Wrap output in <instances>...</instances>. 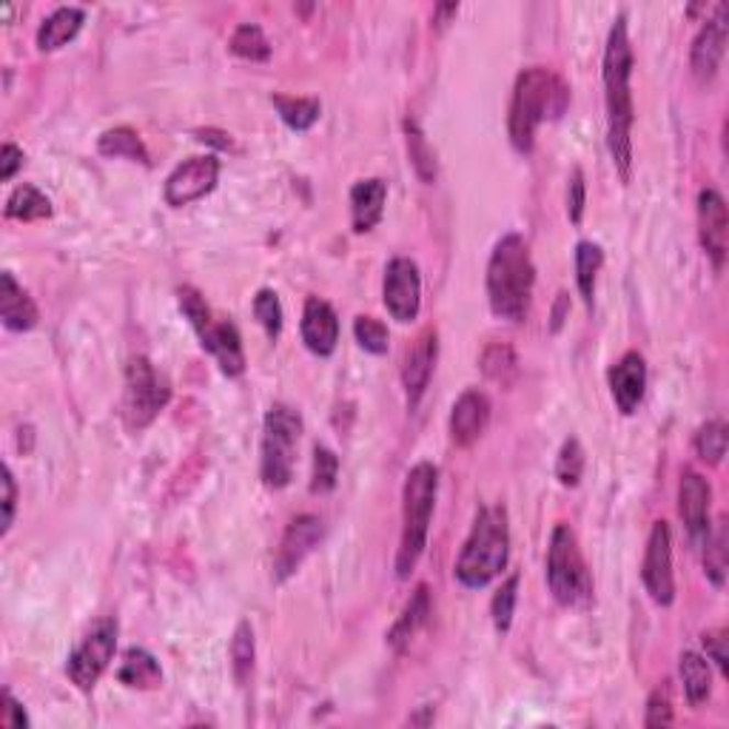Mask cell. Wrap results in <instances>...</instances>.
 Instances as JSON below:
<instances>
[{"mask_svg": "<svg viewBox=\"0 0 729 729\" xmlns=\"http://www.w3.org/2000/svg\"><path fill=\"white\" fill-rule=\"evenodd\" d=\"M632 43L627 32V14L621 12L613 21L607 46H604V105H607V148L616 162L621 180L632 175V123H636V105H632Z\"/></svg>", "mask_w": 729, "mask_h": 729, "instance_id": "6da1fadb", "label": "cell"}, {"mask_svg": "<svg viewBox=\"0 0 729 729\" xmlns=\"http://www.w3.org/2000/svg\"><path fill=\"white\" fill-rule=\"evenodd\" d=\"M570 103V89L559 75H553L545 66H530L516 78L511 100V114H507V134H511L513 148L519 155L534 152L536 128L547 117H561V112Z\"/></svg>", "mask_w": 729, "mask_h": 729, "instance_id": "7a4b0ae2", "label": "cell"}, {"mask_svg": "<svg viewBox=\"0 0 729 729\" xmlns=\"http://www.w3.org/2000/svg\"><path fill=\"white\" fill-rule=\"evenodd\" d=\"M536 266L525 237L507 234L496 243L487 262V300L491 311L507 323H525L534 300Z\"/></svg>", "mask_w": 729, "mask_h": 729, "instance_id": "3957f363", "label": "cell"}, {"mask_svg": "<svg viewBox=\"0 0 729 729\" xmlns=\"http://www.w3.org/2000/svg\"><path fill=\"white\" fill-rule=\"evenodd\" d=\"M511 556V525L502 505L482 507L456 559V582L468 590H482L502 575Z\"/></svg>", "mask_w": 729, "mask_h": 729, "instance_id": "277c9868", "label": "cell"}, {"mask_svg": "<svg viewBox=\"0 0 729 729\" xmlns=\"http://www.w3.org/2000/svg\"><path fill=\"white\" fill-rule=\"evenodd\" d=\"M439 493V468L434 462H416L407 470L402 487V539L396 553V575L407 579L428 547V527Z\"/></svg>", "mask_w": 729, "mask_h": 729, "instance_id": "5b68a950", "label": "cell"}, {"mask_svg": "<svg viewBox=\"0 0 729 729\" xmlns=\"http://www.w3.org/2000/svg\"><path fill=\"white\" fill-rule=\"evenodd\" d=\"M302 436V416L296 407L277 402L262 419V450L260 473L266 487L282 491L294 479L296 442Z\"/></svg>", "mask_w": 729, "mask_h": 729, "instance_id": "8992f818", "label": "cell"}, {"mask_svg": "<svg viewBox=\"0 0 729 729\" xmlns=\"http://www.w3.org/2000/svg\"><path fill=\"white\" fill-rule=\"evenodd\" d=\"M547 587L561 607H582L593 598V579L570 525H556L547 547Z\"/></svg>", "mask_w": 729, "mask_h": 729, "instance_id": "52a82bcc", "label": "cell"}, {"mask_svg": "<svg viewBox=\"0 0 729 729\" xmlns=\"http://www.w3.org/2000/svg\"><path fill=\"white\" fill-rule=\"evenodd\" d=\"M177 302H180L182 316L189 319L194 334L200 337V345L211 357L217 359L220 371L225 377H239L246 371V351H243V339L234 323H214L211 309L205 305L203 294L191 285H182L177 291Z\"/></svg>", "mask_w": 729, "mask_h": 729, "instance_id": "ba28073f", "label": "cell"}, {"mask_svg": "<svg viewBox=\"0 0 729 729\" xmlns=\"http://www.w3.org/2000/svg\"><path fill=\"white\" fill-rule=\"evenodd\" d=\"M169 379L157 371L148 357H132L126 365V391H123V416L132 430L148 428L169 405Z\"/></svg>", "mask_w": 729, "mask_h": 729, "instance_id": "9c48e42d", "label": "cell"}, {"mask_svg": "<svg viewBox=\"0 0 729 729\" xmlns=\"http://www.w3.org/2000/svg\"><path fill=\"white\" fill-rule=\"evenodd\" d=\"M114 650H117V621L100 618L66 659V675L71 684L83 693L94 689V684L103 678V673L112 664Z\"/></svg>", "mask_w": 729, "mask_h": 729, "instance_id": "30bf717a", "label": "cell"}, {"mask_svg": "<svg viewBox=\"0 0 729 729\" xmlns=\"http://www.w3.org/2000/svg\"><path fill=\"white\" fill-rule=\"evenodd\" d=\"M641 579L650 598L659 607H670L675 602V575H673V534L664 519L655 521L650 530L641 564Z\"/></svg>", "mask_w": 729, "mask_h": 729, "instance_id": "8fae6325", "label": "cell"}, {"mask_svg": "<svg viewBox=\"0 0 729 729\" xmlns=\"http://www.w3.org/2000/svg\"><path fill=\"white\" fill-rule=\"evenodd\" d=\"M382 300L396 323H414L422 309L419 266L411 257H393L382 280Z\"/></svg>", "mask_w": 729, "mask_h": 729, "instance_id": "7c38bea8", "label": "cell"}, {"mask_svg": "<svg viewBox=\"0 0 729 729\" xmlns=\"http://www.w3.org/2000/svg\"><path fill=\"white\" fill-rule=\"evenodd\" d=\"M323 519L314 513H302L291 519V525L282 534L280 547H277V556H273V582H288L300 570L302 561L314 553V547L323 541Z\"/></svg>", "mask_w": 729, "mask_h": 729, "instance_id": "4fadbf2b", "label": "cell"}, {"mask_svg": "<svg viewBox=\"0 0 729 729\" xmlns=\"http://www.w3.org/2000/svg\"><path fill=\"white\" fill-rule=\"evenodd\" d=\"M220 180V160L214 155H200L189 157L186 162H180L175 171L166 180V189L162 197L171 209H182V205H191L197 200H203L205 194L214 191Z\"/></svg>", "mask_w": 729, "mask_h": 729, "instance_id": "5bb4252c", "label": "cell"}, {"mask_svg": "<svg viewBox=\"0 0 729 729\" xmlns=\"http://www.w3.org/2000/svg\"><path fill=\"white\" fill-rule=\"evenodd\" d=\"M727 35H729V21H727V3H718L716 14L704 21L702 32L693 41V52H689V66H693V75L702 83L718 75V66L724 60V52H727Z\"/></svg>", "mask_w": 729, "mask_h": 729, "instance_id": "9a60e30c", "label": "cell"}, {"mask_svg": "<svg viewBox=\"0 0 729 729\" xmlns=\"http://www.w3.org/2000/svg\"><path fill=\"white\" fill-rule=\"evenodd\" d=\"M698 237H702L704 251L713 260L716 271H721L729 243V217L721 191L704 189L698 194Z\"/></svg>", "mask_w": 729, "mask_h": 729, "instance_id": "2e32d148", "label": "cell"}, {"mask_svg": "<svg viewBox=\"0 0 729 729\" xmlns=\"http://www.w3.org/2000/svg\"><path fill=\"white\" fill-rule=\"evenodd\" d=\"M709 502L713 491L707 479L695 470H684L678 482V513L695 545H704L709 534Z\"/></svg>", "mask_w": 729, "mask_h": 729, "instance_id": "e0dca14e", "label": "cell"}, {"mask_svg": "<svg viewBox=\"0 0 729 729\" xmlns=\"http://www.w3.org/2000/svg\"><path fill=\"white\" fill-rule=\"evenodd\" d=\"M302 343L314 357H330L337 351L339 343V316L337 311L330 309L328 302L319 296H309L305 309H302V323H300Z\"/></svg>", "mask_w": 729, "mask_h": 729, "instance_id": "ac0fdd59", "label": "cell"}, {"mask_svg": "<svg viewBox=\"0 0 729 729\" xmlns=\"http://www.w3.org/2000/svg\"><path fill=\"white\" fill-rule=\"evenodd\" d=\"M436 354H439V337H436V330H422L414 348L407 351L405 365H402V385H405L407 407H411V411H416L419 400L425 396V391H428V382L436 368Z\"/></svg>", "mask_w": 729, "mask_h": 729, "instance_id": "d6986e66", "label": "cell"}, {"mask_svg": "<svg viewBox=\"0 0 729 729\" xmlns=\"http://www.w3.org/2000/svg\"><path fill=\"white\" fill-rule=\"evenodd\" d=\"M487 422H491V400L482 391H476V388H470L453 402V411H450V439L459 448H470L487 430Z\"/></svg>", "mask_w": 729, "mask_h": 729, "instance_id": "ffe728a7", "label": "cell"}, {"mask_svg": "<svg viewBox=\"0 0 729 729\" xmlns=\"http://www.w3.org/2000/svg\"><path fill=\"white\" fill-rule=\"evenodd\" d=\"M647 391V362L638 351H627L610 368V393L616 407L625 416H632L644 400Z\"/></svg>", "mask_w": 729, "mask_h": 729, "instance_id": "44dd1931", "label": "cell"}, {"mask_svg": "<svg viewBox=\"0 0 729 729\" xmlns=\"http://www.w3.org/2000/svg\"><path fill=\"white\" fill-rule=\"evenodd\" d=\"M0 319H3L7 330H14V334L32 330L41 319L35 300L18 285V280L9 271H3V277H0Z\"/></svg>", "mask_w": 729, "mask_h": 729, "instance_id": "7402d4cb", "label": "cell"}, {"mask_svg": "<svg viewBox=\"0 0 729 729\" xmlns=\"http://www.w3.org/2000/svg\"><path fill=\"white\" fill-rule=\"evenodd\" d=\"M388 200V182L371 177V180L354 182L351 189V223L357 234H368L377 228L382 214H385Z\"/></svg>", "mask_w": 729, "mask_h": 729, "instance_id": "603a6c76", "label": "cell"}, {"mask_svg": "<svg viewBox=\"0 0 729 729\" xmlns=\"http://www.w3.org/2000/svg\"><path fill=\"white\" fill-rule=\"evenodd\" d=\"M428 616H430V587L428 584H419V587L411 593L405 607H402L400 618L393 621L391 632H388V644H391L396 652L405 650V647L414 641L416 632L428 625Z\"/></svg>", "mask_w": 729, "mask_h": 729, "instance_id": "cb8c5ba5", "label": "cell"}, {"mask_svg": "<svg viewBox=\"0 0 729 729\" xmlns=\"http://www.w3.org/2000/svg\"><path fill=\"white\" fill-rule=\"evenodd\" d=\"M86 12L80 7H60L41 23L37 29V49L41 52H55L60 46H66L69 41L78 37V32L83 29Z\"/></svg>", "mask_w": 729, "mask_h": 729, "instance_id": "d4e9b609", "label": "cell"}, {"mask_svg": "<svg viewBox=\"0 0 729 729\" xmlns=\"http://www.w3.org/2000/svg\"><path fill=\"white\" fill-rule=\"evenodd\" d=\"M117 681L132 689H157L162 684V670L157 659L143 647H132L123 652L117 666Z\"/></svg>", "mask_w": 729, "mask_h": 729, "instance_id": "484cf974", "label": "cell"}, {"mask_svg": "<svg viewBox=\"0 0 729 729\" xmlns=\"http://www.w3.org/2000/svg\"><path fill=\"white\" fill-rule=\"evenodd\" d=\"M98 152L103 157H117V160H132V162H141V166H152V157H148L146 143L141 141V134L128 126L109 128V132L100 134Z\"/></svg>", "mask_w": 729, "mask_h": 729, "instance_id": "4316f807", "label": "cell"}, {"mask_svg": "<svg viewBox=\"0 0 729 729\" xmlns=\"http://www.w3.org/2000/svg\"><path fill=\"white\" fill-rule=\"evenodd\" d=\"M7 220H18V223H37V220H49L52 217V200L43 194L37 186H18V189L9 194L7 209H3Z\"/></svg>", "mask_w": 729, "mask_h": 729, "instance_id": "83f0119b", "label": "cell"}, {"mask_svg": "<svg viewBox=\"0 0 729 729\" xmlns=\"http://www.w3.org/2000/svg\"><path fill=\"white\" fill-rule=\"evenodd\" d=\"M678 673H681V684H684V693H687V702L693 704V707H702V704L709 698V693H713L709 661L693 650L681 652Z\"/></svg>", "mask_w": 729, "mask_h": 729, "instance_id": "f1b7e54d", "label": "cell"}, {"mask_svg": "<svg viewBox=\"0 0 729 729\" xmlns=\"http://www.w3.org/2000/svg\"><path fill=\"white\" fill-rule=\"evenodd\" d=\"M604 266V251L593 239H582L575 246V285L582 294L584 305L593 309V296H596V277Z\"/></svg>", "mask_w": 729, "mask_h": 729, "instance_id": "f546056e", "label": "cell"}, {"mask_svg": "<svg viewBox=\"0 0 729 729\" xmlns=\"http://www.w3.org/2000/svg\"><path fill=\"white\" fill-rule=\"evenodd\" d=\"M273 109L280 112L282 123L294 132H309L323 114V103L316 98H288V94H273Z\"/></svg>", "mask_w": 729, "mask_h": 729, "instance_id": "4dcf8cb0", "label": "cell"}, {"mask_svg": "<svg viewBox=\"0 0 729 729\" xmlns=\"http://www.w3.org/2000/svg\"><path fill=\"white\" fill-rule=\"evenodd\" d=\"M228 49L243 60H251V64H266L271 57V43H268L266 32L257 23H239L234 29L232 41H228Z\"/></svg>", "mask_w": 729, "mask_h": 729, "instance_id": "1f68e13d", "label": "cell"}, {"mask_svg": "<svg viewBox=\"0 0 729 729\" xmlns=\"http://www.w3.org/2000/svg\"><path fill=\"white\" fill-rule=\"evenodd\" d=\"M482 373L498 385H511L519 373V357L507 343H493L482 354Z\"/></svg>", "mask_w": 729, "mask_h": 729, "instance_id": "d6a6232c", "label": "cell"}, {"mask_svg": "<svg viewBox=\"0 0 729 729\" xmlns=\"http://www.w3.org/2000/svg\"><path fill=\"white\" fill-rule=\"evenodd\" d=\"M405 141H407V155H411V162H414L416 175L422 177L425 182L436 180V152L430 148L428 137L416 126L414 120H407L405 123Z\"/></svg>", "mask_w": 729, "mask_h": 729, "instance_id": "836d02e7", "label": "cell"}, {"mask_svg": "<svg viewBox=\"0 0 729 729\" xmlns=\"http://www.w3.org/2000/svg\"><path fill=\"white\" fill-rule=\"evenodd\" d=\"M707 553H704V568H707L709 582L716 587H724V579H727V521H718L716 530H709L707 539Z\"/></svg>", "mask_w": 729, "mask_h": 729, "instance_id": "e575fe53", "label": "cell"}, {"mask_svg": "<svg viewBox=\"0 0 729 729\" xmlns=\"http://www.w3.org/2000/svg\"><path fill=\"white\" fill-rule=\"evenodd\" d=\"M584 462H587V459H584L582 442H579L575 436H570V439H564V445H561L559 456H556V479H559L564 487H575L584 476Z\"/></svg>", "mask_w": 729, "mask_h": 729, "instance_id": "d590c367", "label": "cell"}, {"mask_svg": "<svg viewBox=\"0 0 729 729\" xmlns=\"http://www.w3.org/2000/svg\"><path fill=\"white\" fill-rule=\"evenodd\" d=\"M254 655H257V644H254L251 625H248V621H239L232 638V666H234V678H237L239 684H246L248 675H251Z\"/></svg>", "mask_w": 729, "mask_h": 729, "instance_id": "8d00e7d4", "label": "cell"}, {"mask_svg": "<svg viewBox=\"0 0 729 729\" xmlns=\"http://www.w3.org/2000/svg\"><path fill=\"white\" fill-rule=\"evenodd\" d=\"M695 453L707 464H721L727 456V425L721 419H709L695 434Z\"/></svg>", "mask_w": 729, "mask_h": 729, "instance_id": "74e56055", "label": "cell"}, {"mask_svg": "<svg viewBox=\"0 0 729 729\" xmlns=\"http://www.w3.org/2000/svg\"><path fill=\"white\" fill-rule=\"evenodd\" d=\"M254 316H257V323L262 325L268 337L280 339L285 314H282V302L280 296H277V291H271V288L257 291V296H254Z\"/></svg>", "mask_w": 729, "mask_h": 729, "instance_id": "f35d334b", "label": "cell"}, {"mask_svg": "<svg viewBox=\"0 0 729 729\" xmlns=\"http://www.w3.org/2000/svg\"><path fill=\"white\" fill-rule=\"evenodd\" d=\"M516 602H519V573H513L502 587L496 590V596L491 602V616L493 625L498 632H507L513 625V613H516Z\"/></svg>", "mask_w": 729, "mask_h": 729, "instance_id": "ab89813d", "label": "cell"}, {"mask_svg": "<svg viewBox=\"0 0 729 729\" xmlns=\"http://www.w3.org/2000/svg\"><path fill=\"white\" fill-rule=\"evenodd\" d=\"M339 479V456L325 445L314 448V473H311V493H330Z\"/></svg>", "mask_w": 729, "mask_h": 729, "instance_id": "60d3db41", "label": "cell"}, {"mask_svg": "<svg viewBox=\"0 0 729 729\" xmlns=\"http://www.w3.org/2000/svg\"><path fill=\"white\" fill-rule=\"evenodd\" d=\"M354 337L362 345L365 351L373 354V357H382L388 354V345H391V334H388L385 323H379L373 316H357L354 319Z\"/></svg>", "mask_w": 729, "mask_h": 729, "instance_id": "b9f144b4", "label": "cell"}, {"mask_svg": "<svg viewBox=\"0 0 729 729\" xmlns=\"http://www.w3.org/2000/svg\"><path fill=\"white\" fill-rule=\"evenodd\" d=\"M673 724V698H670V687H655L647 698V716H644V727L659 729V727H670Z\"/></svg>", "mask_w": 729, "mask_h": 729, "instance_id": "7bdbcfd3", "label": "cell"}, {"mask_svg": "<svg viewBox=\"0 0 729 729\" xmlns=\"http://www.w3.org/2000/svg\"><path fill=\"white\" fill-rule=\"evenodd\" d=\"M584 205H587V186H584V171L573 169L568 180V217L570 223L579 225L584 217Z\"/></svg>", "mask_w": 729, "mask_h": 729, "instance_id": "ee69618b", "label": "cell"}, {"mask_svg": "<svg viewBox=\"0 0 729 729\" xmlns=\"http://www.w3.org/2000/svg\"><path fill=\"white\" fill-rule=\"evenodd\" d=\"M0 724L9 729H26L29 716L23 704L12 695V689H3V707H0Z\"/></svg>", "mask_w": 729, "mask_h": 729, "instance_id": "f6af8a7d", "label": "cell"}, {"mask_svg": "<svg viewBox=\"0 0 729 729\" xmlns=\"http://www.w3.org/2000/svg\"><path fill=\"white\" fill-rule=\"evenodd\" d=\"M14 511H18V484H14L12 468L3 464V530H0L3 536L12 530Z\"/></svg>", "mask_w": 729, "mask_h": 729, "instance_id": "bcb514c9", "label": "cell"}, {"mask_svg": "<svg viewBox=\"0 0 729 729\" xmlns=\"http://www.w3.org/2000/svg\"><path fill=\"white\" fill-rule=\"evenodd\" d=\"M704 650H707V661H716L718 670L727 673V632L724 630H709L702 636Z\"/></svg>", "mask_w": 729, "mask_h": 729, "instance_id": "7dc6e473", "label": "cell"}, {"mask_svg": "<svg viewBox=\"0 0 729 729\" xmlns=\"http://www.w3.org/2000/svg\"><path fill=\"white\" fill-rule=\"evenodd\" d=\"M18 169H23V152L14 143H3V148H0V180L9 182L18 175Z\"/></svg>", "mask_w": 729, "mask_h": 729, "instance_id": "c3c4849f", "label": "cell"}, {"mask_svg": "<svg viewBox=\"0 0 729 729\" xmlns=\"http://www.w3.org/2000/svg\"><path fill=\"white\" fill-rule=\"evenodd\" d=\"M194 134H197V141H200V143H211V146H217V148H232L234 146L232 134L217 132V128H197Z\"/></svg>", "mask_w": 729, "mask_h": 729, "instance_id": "681fc988", "label": "cell"}, {"mask_svg": "<svg viewBox=\"0 0 729 729\" xmlns=\"http://www.w3.org/2000/svg\"><path fill=\"white\" fill-rule=\"evenodd\" d=\"M564 314H568V294H559V300H556V309H553V330L561 328V323H564Z\"/></svg>", "mask_w": 729, "mask_h": 729, "instance_id": "f907efd6", "label": "cell"}, {"mask_svg": "<svg viewBox=\"0 0 729 729\" xmlns=\"http://www.w3.org/2000/svg\"><path fill=\"white\" fill-rule=\"evenodd\" d=\"M456 12H459V3H442V7H436V12H434L436 26H445L450 14H456Z\"/></svg>", "mask_w": 729, "mask_h": 729, "instance_id": "816d5d0a", "label": "cell"}]
</instances>
